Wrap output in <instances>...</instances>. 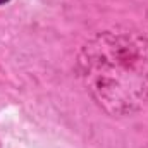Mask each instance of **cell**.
Returning a JSON list of instances; mask_svg holds the SVG:
<instances>
[{
  "label": "cell",
  "mask_w": 148,
  "mask_h": 148,
  "mask_svg": "<svg viewBox=\"0 0 148 148\" xmlns=\"http://www.w3.org/2000/svg\"><path fill=\"white\" fill-rule=\"evenodd\" d=\"M5 2H9V0H0V3H5Z\"/></svg>",
  "instance_id": "1"
}]
</instances>
